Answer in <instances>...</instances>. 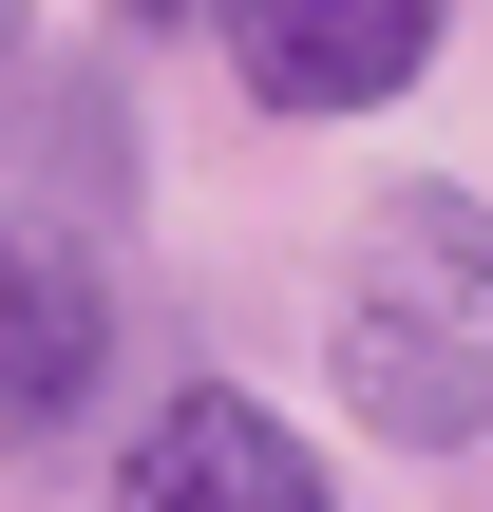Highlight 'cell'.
<instances>
[{
  "label": "cell",
  "mask_w": 493,
  "mask_h": 512,
  "mask_svg": "<svg viewBox=\"0 0 493 512\" xmlns=\"http://www.w3.org/2000/svg\"><path fill=\"white\" fill-rule=\"evenodd\" d=\"M323 380L380 456H475L493 437V209L475 190H380L323 304Z\"/></svg>",
  "instance_id": "1"
},
{
  "label": "cell",
  "mask_w": 493,
  "mask_h": 512,
  "mask_svg": "<svg viewBox=\"0 0 493 512\" xmlns=\"http://www.w3.org/2000/svg\"><path fill=\"white\" fill-rule=\"evenodd\" d=\"M114 512H342V494H323V456H304L247 380H190V399H152V418H133Z\"/></svg>",
  "instance_id": "2"
},
{
  "label": "cell",
  "mask_w": 493,
  "mask_h": 512,
  "mask_svg": "<svg viewBox=\"0 0 493 512\" xmlns=\"http://www.w3.org/2000/svg\"><path fill=\"white\" fill-rule=\"evenodd\" d=\"M437 57V0H228V76L266 114H380L418 95Z\"/></svg>",
  "instance_id": "3"
},
{
  "label": "cell",
  "mask_w": 493,
  "mask_h": 512,
  "mask_svg": "<svg viewBox=\"0 0 493 512\" xmlns=\"http://www.w3.org/2000/svg\"><path fill=\"white\" fill-rule=\"evenodd\" d=\"M95 361H114L95 266H57V247H19V228H0V437H57V418L95 399Z\"/></svg>",
  "instance_id": "4"
},
{
  "label": "cell",
  "mask_w": 493,
  "mask_h": 512,
  "mask_svg": "<svg viewBox=\"0 0 493 512\" xmlns=\"http://www.w3.org/2000/svg\"><path fill=\"white\" fill-rule=\"evenodd\" d=\"M19 152H38V171H76V190H114V95H95V76L19 95Z\"/></svg>",
  "instance_id": "5"
},
{
  "label": "cell",
  "mask_w": 493,
  "mask_h": 512,
  "mask_svg": "<svg viewBox=\"0 0 493 512\" xmlns=\"http://www.w3.org/2000/svg\"><path fill=\"white\" fill-rule=\"evenodd\" d=\"M133 19H152V38H190V19H228V0H133Z\"/></svg>",
  "instance_id": "6"
},
{
  "label": "cell",
  "mask_w": 493,
  "mask_h": 512,
  "mask_svg": "<svg viewBox=\"0 0 493 512\" xmlns=\"http://www.w3.org/2000/svg\"><path fill=\"white\" fill-rule=\"evenodd\" d=\"M0 38H19V0H0Z\"/></svg>",
  "instance_id": "7"
}]
</instances>
